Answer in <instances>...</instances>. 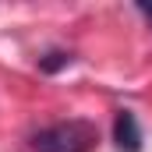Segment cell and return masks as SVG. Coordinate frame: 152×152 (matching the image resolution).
I'll return each instance as SVG.
<instances>
[{
    "label": "cell",
    "mask_w": 152,
    "mask_h": 152,
    "mask_svg": "<svg viewBox=\"0 0 152 152\" xmlns=\"http://www.w3.org/2000/svg\"><path fill=\"white\" fill-rule=\"evenodd\" d=\"M71 60H75L71 50H50V53L39 57V71H42V75H57V71H64Z\"/></svg>",
    "instance_id": "cell-3"
},
{
    "label": "cell",
    "mask_w": 152,
    "mask_h": 152,
    "mask_svg": "<svg viewBox=\"0 0 152 152\" xmlns=\"http://www.w3.org/2000/svg\"><path fill=\"white\" fill-rule=\"evenodd\" d=\"M138 11H142L145 18H152V4H145V0H138Z\"/></svg>",
    "instance_id": "cell-4"
},
{
    "label": "cell",
    "mask_w": 152,
    "mask_h": 152,
    "mask_svg": "<svg viewBox=\"0 0 152 152\" xmlns=\"http://www.w3.org/2000/svg\"><path fill=\"white\" fill-rule=\"evenodd\" d=\"M113 142H117V152H142V127H138L134 110H117Z\"/></svg>",
    "instance_id": "cell-2"
},
{
    "label": "cell",
    "mask_w": 152,
    "mask_h": 152,
    "mask_svg": "<svg viewBox=\"0 0 152 152\" xmlns=\"http://www.w3.org/2000/svg\"><path fill=\"white\" fill-rule=\"evenodd\" d=\"M99 142V127L85 117H71L60 124H50L28 138L32 152H92Z\"/></svg>",
    "instance_id": "cell-1"
}]
</instances>
